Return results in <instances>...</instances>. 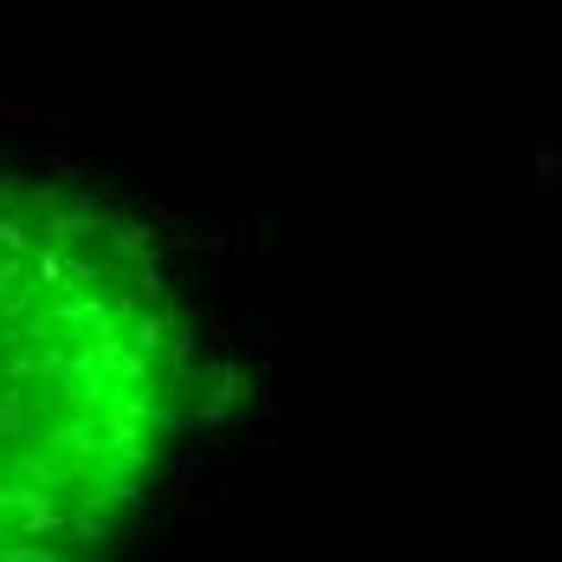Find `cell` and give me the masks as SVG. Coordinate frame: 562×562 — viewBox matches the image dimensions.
Wrapping results in <instances>:
<instances>
[{"label": "cell", "instance_id": "cell-1", "mask_svg": "<svg viewBox=\"0 0 562 562\" xmlns=\"http://www.w3.org/2000/svg\"><path fill=\"white\" fill-rule=\"evenodd\" d=\"M188 414V317L104 201L0 169V562H104Z\"/></svg>", "mask_w": 562, "mask_h": 562}]
</instances>
